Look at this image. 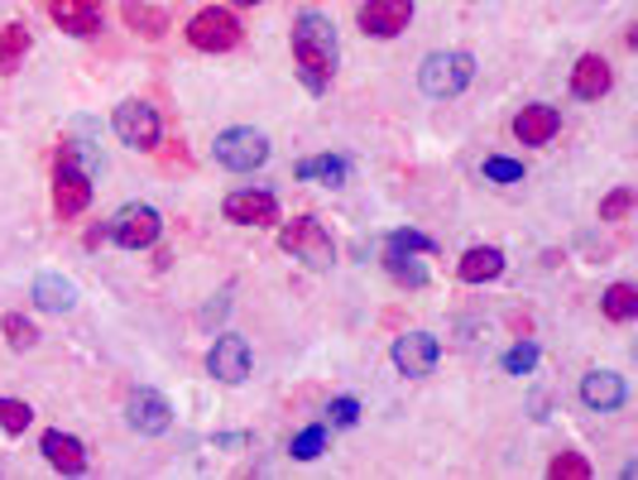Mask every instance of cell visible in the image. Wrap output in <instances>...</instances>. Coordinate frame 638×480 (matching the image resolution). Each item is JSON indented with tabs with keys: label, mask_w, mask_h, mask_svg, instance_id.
<instances>
[{
	"label": "cell",
	"mask_w": 638,
	"mask_h": 480,
	"mask_svg": "<svg viewBox=\"0 0 638 480\" xmlns=\"http://www.w3.org/2000/svg\"><path fill=\"white\" fill-rule=\"evenodd\" d=\"M294 58H298V73L308 91H322L337 73V58H341V44H337V24L327 15L308 10L298 24H294Z\"/></svg>",
	"instance_id": "1"
},
{
	"label": "cell",
	"mask_w": 638,
	"mask_h": 480,
	"mask_svg": "<svg viewBox=\"0 0 638 480\" xmlns=\"http://www.w3.org/2000/svg\"><path fill=\"white\" fill-rule=\"evenodd\" d=\"M471 77H475V58L471 53H428L422 58V68H418V83L428 97H457V91H466L471 87Z\"/></svg>",
	"instance_id": "2"
},
{
	"label": "cell",
	"mask_w": 638,
	"mask_h": 480,
	"mask_svg": "<svg viewBox=\"0 0 638 480\" xmlns=\"http://www.w3.org/2000/svg\"><path fill=\"white\" fill-rule=\"evenodd\" d=\"M278 246L288 250L294 260H302L308 270H327L331 260H337V246H331V236L317 226L312 217H298V221H288L284 231H278Z\"/></svg>",
	"instance_id": "3"
},
{
	"label": "cell",
	"mask_w": 638,
	"mask_h": 480,
	"mask_svg": "<svg viewBox=\"0 0 638 480\" xmlns=\"http://www.w3.org/2000/svg\"><path fill=\"white\" fill-rule=\"evenodd\" d=\"M87 203H91L87 168L77 164L73 150H63L58 173H53V207H58V217H77V211H87Z\"/></svg>",
	"instance_id": "4"
},
{
	"label": "cell",
	"mask_w": 638,
	"mask_h": 480,
	"mask_svg": "<svg viewBox=\"0 0 638 480\" xmlns=\"http://www.w3.org/2000/svg\"><path fill=\"white\" fill-rule=\"evenodd\" d=\"M217 159L226 168H235V173H250V168H260L264 159H270V140H264L260 130H250V126L221 130V135H217Z\"/></svg>",
	"instance_id": "5"
},
{
	"label": "cell",
	"mask_w": 638,
	"mask_h": 480,
	"mask_svg": "<svg viewBox=\"0 0 638 480\" xmlns=\"http://www.w3.org/2000/svg\"><path fill=\"white\" fill-rule=\"evenodd\" d=\"M188 39H193V48H202V53H226V48H235L241 44V24H235L231 10H197L193 24H188Z\"/></svg>",
	"instance_id": "6"
},
{
	"label": "cell",
	"mask_w": 638,
	"mask_h": 480,
	"mask_svg": "<svg viewBox=\"0 0 638 480\" xmlns=\"http://www.w3.org/2000/svg\"><path fill=\"white\" fill-rule=\"evenodd\" d=\"M116 135H121V144H130V150H154L158 144V111L144 101H121L111 116Z\"/></svg>",
	"instance_id": "7"
},
{
	"label": "cell",
	"mask_w": 638,
	"mask_h": 480,
	"mask_svg": "<svg viewBox=\"0 0 638 480\" xmlns=\"http://www.w3.org/2000/svg\"><path fill=\"white\" fill-rule=\"evenodd\" d=\"M158 211L154 207H144V203H130L116 211V221H111V236H116V246H125V250H144V246H154L158 240Z\"/></svg>",
	"instance_id": "8"
},
{
	"label": "cell",
	"mask_w": 638,
	"mask_h": 480,
	"mask_svg": "<svg viewBox=\"0 0 638 480\" xmlns=\"http://www.w3.org/2000/svg\"><path fill=\"white\" fill-rule=\"evenodd\" d=\"M414 20V0H365L361 6V30L375 39H394Z\"/></svg>",
	"instance_id": "9"
},
{
	"label": "cell",
	"mask_w": 638,
	"mask_h": 480,
	"mask_svg": "<svg viewBox=\"0 0 638 480\" xmlns=\"http://www.w3.org/2000/svg\"><path fill=\"white\" fill-rule=\"evenodd\" d=\"M437 356H442V346H437V337H428V331H408V337L394 341V366L404 370V375H414V380L432 375Z\"/></svg>",
	"instance_id": "10"
},
{
	"label": "cell",
	"mask_w": 638,
	"mask_h": 480,
	"mask_svg": "<svg viewBox=\"0 0 638 480\" xmlns=\"http://www.w3.org/2000/svg\"><path fill=\"white\" fill-rule=\"evenodd\" d=\"M207 370L221 384H241L250 375V341L245 337H217V346H211V356H207Z\"/></svg>",
	"instance_id": "11"
},
{
	"label": "cell",
	"mask_w": 638,
	"mask_h": 480,
	"mask_svg": "<svg viewBox=\"0 0 638 480\" xmlns=\"http://www.w3.org/2000/svg\"><path fill=\"white\" fill-rule=\"evenodd\" d=\"M226 221H235V226H274L278 221L274 193H255V188L231 193V197H226Z\"/></svg>",
	"instance_id": "12"
},
{
	"label": "cell",
	"mask_w": 638,
	"mask_h": 480,
	"mask_svg": "<svg viewBox=\"0 0 638 480\" xmlns=\"http://www.w3.org/2000/svg\"><path fill=\"white\" fill-rule=\"evenodd\" d=\"M168 423H173V408L158 390H140L135 399H130V428L135 433L158 437V433H168Z\"/></svg>",
	"instance_id": "13"
},
{
	"label": "cell",
	"mask_w": 638,
	"mask_h": 480,
	"mask_svg": "<svg viewBox=\"0 0 638 480\" xmlns=\"http://www.w3.org/2000/svg\"><path fill=\"white\" fill-rule=\"evenodd\" d=\"M48 15L58 20V30H68L77 39L101 30V6H97V0H48Z\"/></svg>",
	"instance_id": "14"
},
{
	"label": "cell",
	"mask_w": 638,
	"mask_h": 480,
	"mask_svg": "<svg viewBox=\"0 0 638 480\" xmlns=\"http://www.w3.org/2000/svg\"><path fill=\"white\" fill-rule=\"evenodd\" d=\"M557 126H562V116H557V106H548V101H534L514 116V135L524 144H548L557 135Z\"/></svg>",
	"instance_id": "15"
},
{
	"label": "cell",
	"mask_w": 638,
	"mask_h": 480,
	"mask_svg": "<svg viewBox=\"0 0 638 480\" xmlns=\"http://www.w3.org/2000/svg\"><path fill=\"white\" fill-rule=\"evenodd\" d=\"M624 380L615 375V370H591L586 380H581V404L595 408V413H615L624 404Z\"/></svg>",
	"instance_id": "16"
},
{
	"label": "cell",
	"mask_w": 638,
	"mask_h": 480,
	"mask_svg": "<svg viewBox=\"0 0 638 480\" xmlns=\"http://www.w3.org/2000/svg\"><path fill=\"white\" fill-rule=\"evenodd\" d=\"M609 83H615V73H609V63L601 58V53H586V58L571 68V91H576L581 101H601Z\"/></svg>",
	"instance_id": "17"
},
{
	"label": "cell",
	"mask_w": 638,
	"mask_h": 480,
	"mask_svg": "<svg viewBox=\"0 0 638 480\" xmlns=\"http://www.w3.org/2000/svg\"><path fill=\"white\" fill-rule=\"evenodd\" d=\"M44 457H48V466L53 471H63V476H77V471H87V451H82V443L77 437H68V433H44Z\"/></svg>",
	"instance_id": "18"
},
{
	"label": "cell",
	"mask_w": 638,
	"mask_h": 480,
	"mask_svg": "<svg viewBox=\"0 0 638 480\" xmlns=\"http://www.w3.org/2000/svg\"><path fill=\"white\" fill-rule=\"evenodd\" d=\"M504 274V255L495 246H475L461 255V279L466 284H490V279H499Z\"/></svg>",
	"instance_id": "19"
},
{
	"label": "cell",
	"mask_w": 638,
	"mask_h": 480,
	"mask_svg": "<svg viewBox=\"0 0 638 480\" xmlns=\"http://www.w3.org/2000/svg\"><path fill=\"white\" fill-rule=\"evenodd\" d=\"M34 303L44 313H68L77 303V288L68 284V279H58V274H38L34 279Z\"/></svg>",
	"instance_id": "20"
},
{
	"label": "cell",
	"mask_w": 638,
	"mask_h": 480,
	"mask_svg": "<svg viewBox=\"0 0 638 480\" xmlns=\"http://www.w3.org/2000/svg\"><path fill=\"white\" fill-rule=\"evenodd\" d=\"M345 159H331V154H317V159H302L298 164V178L302 183H322V188H341L345 183Z\"/></svg>",
	"instance_id": "21"
},
{
	"label": "cell",
	"mask_w": 638,
	"mask_h": 480,
	"mask_svg": "<svg viewBox=\"0 0 638 480\" xmlns=\"http://www.w3.org/2000/svg\"><path fill=\"white\" fill-rule=\"evenodd\" d=\"M24 53H30V30L24 24H6L0 30V73H15Z\"/></svg>",
	"instance_id": "22"
},
{
	"label": "cell",
	"mask_w": 638,
	"mask_h": 480,
	"mask_svg": "<svg viewBox=\"0 0 638 480\" xmlns=\"http://www.w3.org/2000/svg\"><path fill=\"white\" fill-rule=\"evenodd\" d=\"M125 24H130V30H140L144 39H158V34H164V30H168L164 10L144 6V0H125Z\"/></svg>",
	"instance_id": "23"
},
{
	"label": "cell",
	"mask_w": 638,
	"mask_h": 480,
	"mask_svg": "<svg viewBox=\"0 0 638 480\" xmlns=\"http://www.w3.org/2000/svg\"><path fill=\"white\" fill-rule=\"evenodd\" d=\"M605 317L609 323H629V317H638V288L634 284H609L605 288Z\"/></svg>",
	"instance_id": "24"
},
{
	"label": "cell",
	"mask_w": 638,
	"mask_h": 480,
	"mask_svg": "<svg viewBox=\"0 0 638 480\" xmlns=\"http://www.w3.org/2000/svg\"><path fill=\"white\" fill-rule=\"evenodd\" d=\"M384 264H389V274L398 279V284H408V288H422V284H428V270H422V264L408 255V250H394V246H389Z\"/></svg>",
	"instance_id": "25"
},
{
	"label": "cell",
	"mask_w": 638,
	"mask_h": 480,
	"mask_svg": "<svg viewBox=\"0 0 638 480\" xmlns=\"http://www.w3.org/2000/svg\"><path fill=\"white\" fill-rule=\"evenodd\" d=\"M34 423V408L24 399H0V428L6 433H24Z\"/></svg>",
	"instance_id": "26"
},
{
	"label": "cell",
	"mask_w": 638,
	"mask_h": 480,
	"mask_svg": "<svg viewBox=\"0 0 638 480\" xmlns=\"http://www.w3.org/2000/svg\"><path fill=\"white\" fill-rule=\"evenodd\" d=\"M548 476L552 480H591V461L576 457V451H562V457H552Z\"/></svg>",
	"instance_id": "27"
},
{
	"label": "cell",
	"mask_w": 638,
	"mask_h": 480,
	"mask_svg": "<svg viewBox=\"0 0 638 480\" xmlns=\"http://www.w3.org/2000/svg\"><path fill=\"white\" fill-rule=\"evenodd\" d=\"M485 178L490 183H524V164H514V159H504V154H490L485 159Z\"/></svg>",
	"instance_id": "28"
},
{
	"label": "cell",
	"mask_w": 638,
	"mask_h": 480,
	"mask_svg": "<svg viewBox=\"0 0 638 480\" xmlns=\"http://www.w3.org/2000/svg\"><path fill=\"white\" fill-rule=\"evenodd\" d=\"M322 447H327V428H302V433L294 437V457H298V461L322 457Z\"/></svg>",
	"instance_id": "29"
},
{
	"label": "cell",
	"mask_w": 638,
	"mask_h": 480,
	"mask_svg": "<svg viewBox=\"0 0 638 480\" xmlns=\"http://www.w3.org/2000/svg\"><path fill=\"white\" fill-rule=\"evenodd\" d=\"M538 366V346L534 341H518L509 356H504V370H509V375H528V370Z\"/></svg>",
	"instance_id": "30"
},
{
	"label": "cell",
	"mask_w": 638,
	"mask_h": 480,
	"mask_svg": "<svg viewBox=\"0 0 638 480\" xmlns=\"http://www.w3.org/2000/svg\"><path fill=\"white\" fill-rule=\"evenodd\" d=\"M6 341L15 346V351H30V346L38 341V331H34L30 323H24L20 313H10V317H6Z\"/></svg>",
	"instance_id": "31"
},
{
	"label": "cell",
	"mask_w": 638,
	"mask_h": 480,
	"mask_svg": "<svg viewBox=\"0 0 638 480\" xmlns=\"http://www.w3.org/2000/svg\"><path fill=\"white\" fill-rule=\"evenodd\" d=\"M355 418H361V404H355V399H331V408H327L331 428H351Z\"/></svg>",
	"instance_id": "32"
},
{
	"label": "cell",
	"mask_w": 638,
	"mask_h": 480,
	"mask_svg": "<svg viewBox=\"0 0 638 480\" xmlns=\"http://www.w3.org/2000/svg\"><path fill=\"white\" fill-rule=\"evenodd\" d=\"M389 246H394V250H408V255H432V240L418 236V231H394Z\"/></svg>",
	"instance_id": "33"
},
{
	"label": "cell",
	"mask_w": 638,
	"mask_h": 480,
	"mask_svg": "<svg viewBox=\"0 0 638 480\" xmlns=\"http://www.w3.org/2000/svg\"><path fill=\"white\" fill-rule=\"evenodd\" d=\"M629 207H634V193H629V188L609 193L605 203H601V221H619V217H624V211H629Z\"/></svg>",
	"instance_id": "34"
},
{
	"label": "cell",
	"mask_w": 638,
	"mask_h": 480,
	"mask_svg": "<svg viewBox=\"0 0 638 480\" xmlns=\"http://www.w3.org/2000/svg\"><path fill=\"white\" fill-rule=\"evenodd\" d=\"M235 6H260V0H235Z\"/></svg>",
	"instance_id": "35"
}]
</instances>
